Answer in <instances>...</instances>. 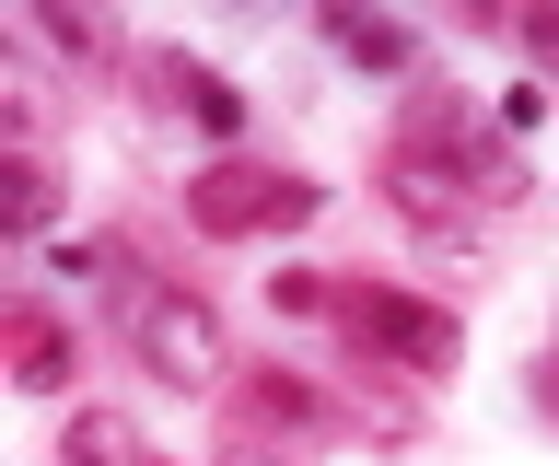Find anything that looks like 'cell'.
Listing matches in <instances>:
<instances>
[{
    "label": "cell",
    "instance_id": "obj_6",
    "mask_svg": "<svg viewBox=\"0 0 559 466\" xmlns=\"http://www.w3.org/2000/svg\"><path fill=\"white\" fill-rule=\"evenodd\" d=\"M314 24H326V47L349 71H419V36L396 12H373V0H314Z\"/></svg>",
    "mask_w": 559,
    "mask_h": 466
},
{
    "label": "cell",
    "instance_id": "obj_12",
    "mask_svg": "<svg viewBox=\"0 0 559 466\" xmlns=\"http://www.w3.org/2000/svg\"><path fill=\"white\" fill-rule=\"evenodd\" d=\"M269 303H280V315H314V303H338V291H326V268H280Z\"/></svg>",
    "mask_w": 559,
    "mask_h": 466
},
{
    "label": "cell",
    "instance_id": "obj_7",
    "mask_svg": "<svg viewBox=\"0 0 559 466\" xmlns=\"http://www.w3.org/2000/svg\"><path fill=\"white\" fill-rule=\"evenodd\" d=\"M59 466H175V455L129 420V408H82V420H70V443H59Z\"/></svg>",
    "mask_w": 559,
    "mask_h": 466
},
{
    "label": "cell",
    "instance_id": "obj_5",
    "mask_svg": "<svg viewBox=\"0 0 559 466\" xmlns=\"http://www.w3.org/2000/svg\"><path fill=\"white\" fill-rule=\"evenodd\" d=\"M140 82H152V94H164L187 129H210V141H234V129H245V94H234L222 71H199L187 47H152V59H140Z\"/></svg>",
    "mask_w": 559,
    "mask_h": 466
},
{
    "label": "cell",
    "instance_id": "obj_8",
    "mask_svg": "<svg viewBox=\"0 0 559 466\" xmlns=\"http://www.w3.org/2000/svg\"><path fill=\"white\" fill-rule=\"evenodd\" d=\"M59 222V164L35 141H12V164H0V234H47Z\"/></svg>",
    "mask_w": 559,
    "mask_h": 466
},
{
    "label": "cell",
    "instance_id": "obj_3",
    "mask_svg": "<svg viewBox=\"0 0 559 466\" xmlns=\"http://www.w3.org/2000/svg\"><path fill=\"white\" fill-rule=\"evenodd\" d=\"M326 315L373 361H408V373H454V361H466V326H454L443 303H408V291H338Z\"/></svg>",
    "mask_w": 559,
    "mask_h": 466
},
{
    "label": "cell",
    "instance_id": "obj_13",
    "mask_svg": "<svg viewBox=\"0 0 559 466\" xmlns=\"http://www.w3.org/2000/svg\"><path fill=\"white\" fill-rule=\"evenodd\" d=\"M513 24H524V47H536V59H548V71H559V0H524Z\"/></svg>",
    "mask_w": 559,
    "mask_h": 466
},
{
    "label": "cell",
    "instance_id": "obj_1",
    "mask_svg": "<svg viewBox=\"0 0 559 466\" xmlns=\"http://www.w3.org/2000/svg\"><path fill=\"white\" fill-rule=\"evenodd\" d=\"M117 338H129L140 373H152V385H175V396H199V385H222V373H234L222 315H210L199 291H164V280H140L129 303H117Z\"/></svg>",
    "mask_w": 559,
    "mask_h": 466
},
{
    "label": "cell",
    "instance_id": "obj_2",
    "mask_svg": "<svg viewBox=\"0 0 559 466\" xmlns=\"http://www.w3.org/2000/svg\"><path fill=\"white\" fill-rule=\"evenodd\" d=\"M326 211V187H304V176H269V164H245V152H222L210 176H187V222L199 234H292V222H314Z\"/></svg>",
    "mask_w": 559,
    "mask_h": 466
},
{
    "label": "cell",
    "instance_id": "obj_4",
    "mask_svg": "<svg viewBox=\"0 0 559 466\" xmlns=\"http://www.w3.org/2000/svg\"><path fill=\"white\" fill-rule=\"evenodd\" d=\"M384 199H396L419 234H454V222H466V199H489V187H478V164H454V152L396 141V152H384Z\"/></svg>",
    "mask_w": 559,
    "mask_h": 466
},
{
    "label": "cell",
    "instance_id": "obj_9",
    "mask_svg": "<svg viewBox=\"0 0 559 466\" xmlns=\"http://www.w3.org/2000/svg\"><path fill=\"white\" fill-rule=\"evenodd\" d=\"M12 385H24V396H59L70 385V338L47 315H12Z\"/></svg>",
    "mask_w": 559,
    "mask_h": 466
},
{
    "label": "cell",
    "instance_id": "obj_16",
    "mask_svg": "<svg viewBox=\"0 0 559 466\" xmlns=\"http://www.w3.org/2000/svg\"><path fill=\"white\" fill-rule=\"evenodd\" d=\"M454 12H466V24H501V0H454Z\"/></svg>",
    "mask_w": 559,
    "mask_h": 466
},
{
    "label": "cell",
    "instance_id": "obj_11",
    "mask_svg": "<svg viewBox=\"0 0 559 466\" xmlns=\"http://www.w3.org/2000/svg\"><path fill=\"white\" fill-rule=\"evenodd\" d=\"M35 24H47L70 59H105V47H117V12H105V0H35Z\"/></svg>",
    "mask_w": 559,
    "mask_h": 466
},
{
    "label": "cell",
    "instance_id": "obj_10",
    "mask_svg": "<svg viewBox=\"0 0 559 466\" xmlns=\"http://www.w3.org/2000/svg\"><path fill=\"white\" fill-rule=\"evenodd\" d=\"M245 420H257V431H304V420H326V396H314L304 373H280V361H269V373L245 385Z\"/></svg>",
    "mask_w": 559,
    "mask_h": 466
},
{
    "label": "cell",
    "instance_id": "obj_15",
    "mask_svg": "<svg viewBox=\"0 0 559 466\" xmlns=\"http://www.w3.org/2000/svg\"><path fill=\"white\" fill-rule=\"evenodd\" d=\"M536 408H548V420H559V361H548V373H536Z\"/></svg>",
    "mask_w": 559,
    "mask_h": 466
},
{
    "label": "cell",
    "instance_id": "obj_14",
    "mask_svg": "<svg viewBox=\"0 0 559 466\" xmlns=\"http://www.w3.org/2000/svg\"><path fill=\"white\" fill-rule=\"evenodd\" d=\"M210 466H280V455H269V443H222Z\"/></svg>",
    "mask_w": 559,
    "mask_h": 466
}]
</instances>
